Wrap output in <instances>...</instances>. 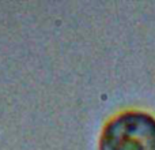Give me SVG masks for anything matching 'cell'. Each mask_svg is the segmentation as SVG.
<instances>
[{
  "instance_id": "obj_1",
  "label": "cell",
  "mask_w": 155,
  "mask_h": 150,
  "mask_svg": "<svg viewBox=\"0 0 155 150\" xmlns=\"http://www.w3.org/2000/svg\"><path fill=\"white\" fill-rule=\"evenodd\" d=\"M98 150H155V118L142 111H127L104 127Z\"/></svg>"
}]
</instances>
